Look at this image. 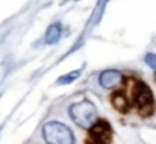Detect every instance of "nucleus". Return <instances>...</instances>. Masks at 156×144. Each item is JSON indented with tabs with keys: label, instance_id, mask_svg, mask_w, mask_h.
<instances>
[{
	"label": "nucleus",
	"instance_id": "obj_1",
	"mask_svg": "<svg viewBox=\"0 0 156 144\" xmlns=\"http://www.w3.org/2000/svg\"><path fill=\"white\" fill-rule=\"evenodd\" d=\"M70 115L73 121L83 128V129H91L94 123L97 121V109L90 100H82L79 103H74L70 106Z\"/></svg>",
	"mask_w": 156,
	"mask_h": 144
},
{
	"label": "nucleus",
	"instance_id": "obj_2",
	"mask_svg": "<svg viewBox=\"0 0 156 144\" xmlns=\"http://www.w3.org/2000/svg\"><path fill=\"white\" fill-rule=\"evenodd\" d=\"M43 135L49 144H76L71 129L59 121H50L44 124Z\"/></svg>",
	"mask_w": 156,
	"mask_h": 144
},
{
	"label": "nucleus",
	"instance_id": "obj_3",
	"mask_svg": "<svg viewBox=\"0 0 156 144\" xmlns=\"http://www.w3.org/2000/svg\"><path fill=\"white\" fill-rule=\"evenodd\" d=\"M132 94H133V103L136 105L140 112L143 115H149L153 108V93L149 88V85L141 81L135 82Z\"/></svg>",
	"mask_w": 156,
	"mask_h": 144
},
{
	"label": "nucleus",
	"instance_id": "obj_4",
	"mask_svg": "<svg viewBox=\"0 0 156 144\" xmlns=\"http://www.w3.org/2000/svg\"><path fill=\"white\" fill-rule=\"evenodd\" d=\"M90 141L93 144H111L112 141V128L106 120H97L90 129Z\"/></svg>",
	"mask_w": 156,
	"mask_h": 144
},
{
	"label": "nucleus",
	"instance_id": "obj_5",
	"mask_svg": "<svg viewBox=\"0 0 156 144\" xmlns=\"http://www.w3.org/2000/svg\"><path fill=\"white\" fill-rule=\"evenodd\" d=\"M121 79H123V74L118 70H106L100 74L99 82L103 88H114L121 82Z\"/></svg>",
	"mask_w": 156,
	"mask_h": 144
},
{
	"label": "nucleus",
	"instance_id": "obj_6",
	"mask_svg": "<svg viewBox=\"0 0 156 144\" xmlns=\"http://www.w3.org/2000/svg\"><path fill=\"white\" fill-rule=\"evenodd\" d=\"M61 35H62V24L61 23L50 24L46 32V44H56L61 40Z\"/></svg>",
	"mask_w": 156,
	"mask_h": 144
},
{
	"label": "nucleus",
	"instance_id": "obj_7",
	"mask_svg": "<svg viewBox=\"0 0 156 144\" xmlns=\"http://www.w3.org/2000/svg\"><path fill=\"white\" fill-rule=\"evenodd\" d=\"M111 102L118 111H127V108H129V103H127L126 97L123 96V93H115L111 97Z\"/></svg>",
	"mask_w": 156,
	"mask_h": 144
},
{
	"label": "nucleus",
	"instance_id": "obj_8",
	"mask_svg": "<svg viewBox=\"0 0 156 144\" xmlns=\"http://www.w3.org/2000/svg\"><path fill=\"white\" fill-rule=\"evenodd\" d=\"M82 74V71L80 70H74V71H70V73H67V74H64V76H61L58 81H56V84L58 85H68V84H73L79 76Z\"/></svg>",
	"mask_w": 156,
	"mask_h": 144
},
{
	"label": "nucleus",
	"instance_id": "obj_9",
	"mask_svg": "<svg viewBox=\"0 0 156 144\" xmlns=\"http://www.w3.org/2000/svg\"><path fill=\"white\" fill-rule=\"evenodd\" d=\"M146 64L149 67H152L153 70H156V55L155 53H147L146 55Z\"/></svg>",
	"mask_w": 156,
	"mask_h": 144
},
{
	"label": "nucleus",
	"instance_id": "obj_10",
	"mask_svg": "<svg viewBox=\"0 0 156 144\" xmlns=\"http://www.w3.org/2000/svg\"><path fill=\"white\" fill-rule=\"evenodd\" d=\"M155 79H156V76H155Z\"/></svg>",
	"mask_w": 156,
	"mask_h": 144
}]
</instances>
